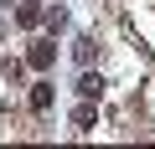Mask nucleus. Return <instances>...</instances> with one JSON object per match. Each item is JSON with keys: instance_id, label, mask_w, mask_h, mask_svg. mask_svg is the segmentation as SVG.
Instances as JSON below:
<instances>
[{"instance_id": "nucleus-1", "label": "nucleus", "mask_w": 155, "mask_h": 149, "mask_svg": "<svg viewBox=\"0 0 155 149\" xmlns=\"http://www.w3.org/2000/svg\"><path fill=\"white\" fill-rule=\"evenodd\" d=\"M52 62H57V46H52V36H36V41L26 46V67H31V72H52Z\"/></svg>"}, {"instance_id": "nucleus-2", "label": "nucleus", "mask_w": 155, "mask_h": 149, "mask_svg": "<svg viewBox=\"0 0 155 149\" xmlns=\"http://www.w3.org/2000/svg\"><path fill=\"white\" fill-rule=\"evenodd\" d=\"M41 16H47V5H36V0H21L16 5V26L21 31H41Z\"/></svg>"}, {"instance_id": "nucleus-3", "label": "nucleus", "mask_w": 155, "mask_h": 149, "mask_svg": "<svg viewBox=\"0 0 155 149\" xmlns=\"http://www.w3.org/2000/svg\"><path fill=\"white\" fill-rule=\"evenodd\" d=\"M98 93H104V77H98V72H88V67H83V72H78V98H88V103H93Z\"/></svg>"}, {"instance_id": "nucleus-4", "label": "nucleus", "mask_w": 155, "mask_h": 149, "mask_svg": "<svg viewBox=\"0 0 155 149\" xmlns=\"http://www.w3.org/2000/svg\"><path fill=\"white\" fill-rule=\"evenodd\" d=\"M41 26H47V36H62V31H67V11H62V5H47Z\"/></svg>"}, {"instance_id": "nucleus-5", "label": "nucleus", "mask_w": 155, "mask_h": 149, "mask_svg": "<svg viewBox=\"0 0 155 149\" xmlns=\"http://www.w3.org/2000/svg\"><path fill=\"white\" fill-rule=\"evenodd\" d=\"M72 57H78V67H88V62L98 57V41H93V36H78V41H72Z\"/></svg>"}, {"instance_id": "nucleus-6", "label": "nucleus", "mask_w": 155, "mask_h": 149, "mask_svg": "<svg viewBox=\"0 0 155 149\" xmlns=\"http://www.w3.org/2000/svg\"><path fill=\"white\" fill-rule=\"evenodd\" d=\"M52 108V82H36L31 88V113H47Z\"/></svg>"}, {"instance_id": "nucleus-7", "label": "nucleus", "mask_w": 155, "mask_h": 149, "mask_svg": "<svg viewBox=\"0 0 155 149\" xmlns=\"http://www.w3.org/2000/svg\"><path fill=\"white\" fill-rule=\"evenodd\" d=\"M72 123H78V129H88V123H93V108H88V98H83V108L72 113Z\"/></svg>"}]
</instances>
